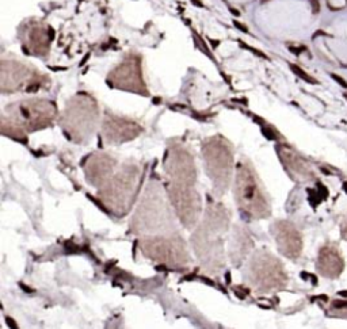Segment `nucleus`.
I'll return each mask as SVG.
<instances>
[{
  "mask_svg": "<svg viewBox=\"0 0 347 329\" xmlns=\"http://www.w3.org/2000/svg\"><path fill=\"white\" fill-rule=\"evenodd\" d=\"M202 160L213 192L217 196H222L229 188L235 169L232 144L222 136L209 137L202 144Z\"/></svg>",
  "mask_w": 347,
  "mask_h": 329,
  "instance_id": "nucleus-6",
  "label": "nucleus"
},
{
  "mask_svg": "<svg viewBox=\"0 0 347 329\" xmlns=\"http://www.w3.org/2000/svg\"><path fill=\"white\" fill-rule=\"evenodd\" d=\"M231 213L222 203L210 202L191 234V245L201 266L212 275L224 268V237L229 228Z\"/></svg>",
  "mask_w": 347,
  "mask_h": 329,
  "instance_id": "nucleus-1",
  "label": "nucleus"
},
{
  "mask_svg": "<svg viewBox=\"0 0 347 329\" xmlns=\"http://www.w3.org/2000/svg\"><path fill=\"white\" fill-rule=\"evenodd\" d=\"M278 153L281 156V161L283 163V165L286 167V169L292 175L296 176H305L308 174V169L305 167V163L293 152L292 149L286 146H278Z\"/></svg>",
  "mask_w": 347,
  "mask_h": 329,
  "instance_id": "nucleus-20",
  "label": "nucleus"
},
{
  "mask_svg": "<svg viewBox=\"0 0 347 329\" xmlns=\"http://www.w3.org/2000/svg\"><path fill=\"white\" fill-rule=\"evenodd\" d=\"M164 172L167 183L195 186L197 167L194 156L183 144L171 141L164 158Z\"/></svg>",
  "mask_w": 347,
  "mask_h": 329,
  "instance_id": "nucleus-13",
  "label": "nucleus"
},
{
  "mask_svg": "<svg viewBox=\"0 0 347 329\" xmlns=\"http://www.w3.org/2000/svg\"><path fill=\"white\" fill-rule=\"evenodd\" d=\"M117 167L118 160L106 152H92L83 161L85 180L98 190L115 174Z\"/></svg>",
  "mask_w": 347,
  "mask_h": 329,
  "instance_id": "nucleus-16",
  "label": "nucleus"
},
{
  "mask_svg": "<svg viewBox=\"0 0 347 329\" xmlns=\"http://www.w3.org/2000/svg\"><path fill=\"white\" fill-rule=\"evenodd\" d=\"M331 77H332V79L335 80L339 85H342L343 88H346V90H347V81L343 79V77H340L339 75H336V73H331Z\"/></svg>",
  "mask_w": 347,
  "mask_h": 329,
  "instance_id": "nucleus-22",
  "label": "nucleus"
},
{
  "mask_svg": "<svg viewBox=\"0 0 347 329\" xmlns=\"http://www.w3.org/2000/svg\"><path fill=\"white\" fill-rule=\"evenodd\" d=\"M270 230L282 255L290 259L300 256L301 236L292 223L286 222V221H278L273 226H270Z\"/></svg>",
  "mask_w": 347,
  "mask_h": 329,
  "instance_id": "nucleus-17",
  "label": "nucleus"
},
{
  "mask_svg": "<svg viewBox=\"0 0 347 329\" xmlns=\"http://www.w3.org/2000/svg\"><path fill=\"white\" fill-rule=\"evenodd\" d=\"M344 98H346V99H347V94H344Z\"/></svg>",
  "mask_w": 347,
  "mask_h": 329,
  "instance_id": "nucleus-24",
  "label": "nucleus"
},
{
  "mask_svg": "<svg viewBox=\"0 0 347 329\" xmlns=\"http://www.w3.org/2000/svg\"><path fill=\"white\" fill-rule=\"evenodd\" d=\"M99 122V104L94 96L87 92L72 95L64 104L58 118L64 134L76 144H87Z\"/></svg>",
  "mask_w": 347,
  "mask_h": 329,
  "instance_id": "nucleus-4",
  "label": "nucleus"
},
{
  "mask_svg": "<svg viewBox=\"0 0 347 329\" xmlns=\"http://www.w3.org/2000/svg\"><path fill=\"white\" fill-rule=\"evenodd\" d=\"M317 269L320 274L327 278H336L343 269V260L340 259L336 249L331 247H324L319 252Z\"/></svg>",
  "mask_w": 347,
  "mask_h": 329,
  "instance_id": "nucleus-18",
  "label": "nucleus"
},
{
  "mask_svg": "<svg viewBox=\"0 0 347 329\" xmlns=\"http://www.w3.org/2000/svg\"><path fill=\"white\" fill-rule=\"evenodd\" d=\"M18 37L27 54L36 57H46L50 52L54 31L48 23L42 20L29 19L20 25Z\"/></svg>",
  "mask_w": 347,
  "mask_h": 329,
  "instance_id": "nucleus-14",
  "label": "nucleus"
},
{
  "mask_svg": "<svg viewBox=\"0 0 347 329\" xmlns=\"http://www.w3.org/2000/svg\"><path fill=\"white\" fill-rule=\"evenodd\" d=\"M3 118L27 134L52 126L57 118V106L49 99L27 98L7 104Z\"/></svg>",
  "mask_w": 347,
  "mask_h": 329,
  "instance_id": "nucleus-7",
  "label": "nucleus"
},
{
  "mask_svg": "<svg viewBox=\"0 0 347 329\" xmlns=\"http://www.w3.org/2000/svg\"><path fill=\"white\" fill-rule=\"evenodd\" d=\"M233 196L237 207L249 218L260 220L271 214V206L251 161L241 158L235 169Z\"/></svg>",
  "mask_w": 347,
  "mask_h": 329,
  "instance_id": "nucleus-5",
  "label": "nucleus"
},
{
  "mask_svg": "<svg viewBox=\"0 0 347 329\" xmlns=\"http://www.w3.org/2000/svg\"><path fill=\"white\" fill-rule=\"evenodd\" d=\"M142 126L136 121L107 111L102 121V136L110 145L133 141L142 133Z\"/></svg>",
  "mask_w": 347,
  "mask_h": 329,
  "instance_id": "nucleus-15",
  "label": "nucleus"
},
{
  "mask_svg": "<svg viewBox=\"0 0 347 329\" xmlns=\"http://www.w3.org/2000/svg\"><path fill=\"white\" fill-rule=\"evenodd\" d=\"M312 7H313V12H314V14L320 11V4L317 3V0H312Z\"/></svg>",
  "mask_w": 347,
  "mask_h": 329,
  "instance_id": "nucleus-23",
  "label": "nucleus"
},
{
  "mask_svg": "<svg viewBox=\"0 0 347 329\" xmlns=\"http://www.w3.org/2000/svg\"><path fill=\"white\" fill-rule=\"evenodd\" d=\"M106 81L111 88L149 96L142 75V57L137 53H128L122 61L107 73Z\"/></svg>",
  "mask_w": 347,
  "mask_h": 329,
  "instance_id": "nucleus-11",
  "label": "nucleus"
},
{
  "mask_svg": "<svg viewBox=\"0 0 347 329\" xmlns=\"http://www.w3.org/2000/svg\"><path fill=\"white\" fill-rule=\"evenodd\" d=\"M290 69H292V71L294 72V73L297 75L298 77H301V79H302V80H305L306 83H312V84H317V80H316V79H313V77H312V76H309V75L306 73V72H304L302 69L300 68V66H297V65H293V64H292V65H290Z\"/></svg>",
  "mask_w": 347,
  "mask_h": 329,
  "instance_id": "nucleus-21",
  "label": "nucleus"
},
{
  "mask_svg": "<svg viewBox=\"0 0 347 329\" xmlns=\"http://www.w3.org/2000/svg\"><path fill=\"white\" fill-rule=\"evenodd\" d=\"M251 247L252 241L247 232L236 228L232 245H231V260L233 261V264H240L247 257V253L251 249Z\"/></svg>",
  "mask_w": 347,
  "mask_h": 329,
  "instance_id": "nucleus-19",
  "label": "nucleus"
},
{
  "mask_svg": "<svg viewBox=\"0 0 347 329\" xmlns=\"http://www.w3.org/2000/svg\"><path fill=\"white\" fill-rule=\"evenodd\" d=\"M49 76L31 64L17 58H2L0 90L3 94L38 92L50 88Z\"/></svg>",
  "mask_w": 347,
  "mask_h": 329,
  "instance_id": "nucleus-8",
  "label": "nucleus"
},
{
  "mask_svg": "<svg viewBox=\"0 0 347 329\" xmlns=\"http://www.w3.org/2000/svg\"><path fill=\"white\" fill-rule=\"evenodd\" d=\"M141 182L142 167L137 161L128 160L98 190V198L111 214L123 217L136 202Z\"/></svg>",
  "mask_w": 347,
  "mask_h": 329,
  "instance_id": "nucleus-3",
  "label": "nucleus"
},
{
  "mask_svg": "<svg viewBox=\"0 0 347 329\" xmlns=\"http://www.w3.org/2000/svg\"><path fill=\"white\" fill-rule=\"evenodd\" d=\"M140 249L145 257L171 268H184L191 263L186 242L178 232L156 236H144Z\"/></svg>",
  "mask_w": 347,
  "mask_h": 329,
  "instance_id": "nucleus-9",
  "label": "nucleus"
},
{
  "mask_svg": "<svg viewBox=\"0 0 347 329\" xmlns=\"http://www.w3.org/2000/svg\"><path fill=\"white\" fill-rule=\"evenodd\" d=\"M130 229L145 236L176 232L175 213L169 203L167 191L157 180H150L141 195L133 214Z\"/></svg>",
  "mask_w": 347,
  "mask_h": 329,
  "instance_id": "nucleus-2",
  "label": "nucleus"
},
{
  "mask_svg": "<svg viewBox=\"0 0 347 329\" xmlns=\"http://www.w3.org/2000/svg\"><path fill=\"white\" fill-rule=\"evenodd\" d=\"M244 279L258 293H270L286 284L283 264L267 251H256L244 268Z\"/></svg>",
  "mask_w": 347,
  "mask_h": 329,
  "instance_id": "nucleus-10",
  "label": "nucleus"
},
{
  "mask_svg": "<svg viewBox=\"0 0 347 329\" xmlns=\"http://www.w3.org/2000/svg\"><path fill=\"white\" fill-rule=\"evenodd\" d=\"M167 195L179 222L187 229L198 225L202 214V201L195 186L167 183Z\"/></svg>",
  "mask_w": 347,
  "mask_h": 329,
  "instance_id": "nucleus-12",
  "label": "nucleus"
}]
</instances>
